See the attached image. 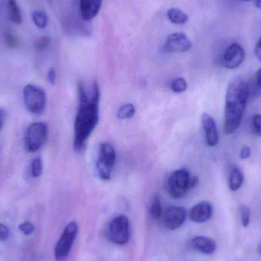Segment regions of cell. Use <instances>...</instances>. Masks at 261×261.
<instances>
[{
	"instance_id": "6da1fadb",
	"label": "cell",
	"mask_w": 261,
	"mask_h": 261,
	"mask_svg": "<svg viewBox=\"0 0 261 261\" xmlns=\"http://www.w3.org/2000/svg\"><path fill=\"white\" fill-rule=\"evenodd\" d=\"M84 83L78 84L79 108L74 125V149L81 152L85 149L87 140L99 122L100 92L96 82L87 90Z\"/></svg>"
},
{
	"instance_id": "7a4b0ae2",
	"label": "cell",
	"mask_w": 261,
	"mask_h": 261,
	"mask_svg": "<svg viewBox=\"0 0 261 261\" xmlns=\"http://www.w3.org/2000/svg\"><path fill=\"white\" fill-rule=\"evenodd\" d=\"M250 96V86L241 77L231 81L225 97L224 133L232 134L239 127Z\"/></svg>"
},
{
	"instance_id": "3957f363",
	"label": "cell",
	"mask_w": 261,
	"mask_h": 261,
	"mask_svg": "<svg viewBox=\"0 0 261 261\" xmlns=\"http://www.w3.org/2000/svg\"><path fill=\"white\" fill-rule=\"evenodd\" d=\"M198 178L191 176L186 169H179L171 173L167 179L166 188L173 198L185 197L189 190L198 185Z\"/></svg>"
},
{
	"instance_id": "277c9868",
	"label": "cell",
	"mask_w": 261,
	"mask_h": 261,
	"mask_svg": "<svg viewBox=\"0 0 261 261\" xmlns=\"http://www.w3.org/2000/svg\"><path fill=\"white\" fill-rule=\"evenodd\" d=\"M108 238L117 245H124L130 240V222L124 215L114 218L106 230Z\"/></svg>"
},
{
	"instance_id": "5b68a950",
	"label": "cell",
	"mask_w": 261,
	"mask_h": 261,
	"mask_svg": "<svg viewBox=\"0 0 261 261\" xmlns=\"http://www.w3.org/2000/svg\"><path fill=\"white\" fill-rule=\"evenodd\" d=\"M116 161L115 148L109 143L101 144L99 147V157L96 162L99 177L102 180H109Z\"/></svg>"
},
{
	"instance_id": "8992f818",
	"label": "cell",
	"mask_w": 261,
	"mask_h": 261,
	"mask_svg": "<svg viewBox=\"0 0 261 261\" xmlns=\"http://www.w3.org/2000/svg\"><path fill=\"white\" fill-rule=\"evenodd\" d=\"M23 99L25 106L31 113L40 115L46 106V93L41 87L32 84L25 86L23 90Z\"/></svg>"
},
{
	"instance_id": "52a82bcc",
	"label": "cell",
	"mask_w": 261,
	"mask_h": 261,
	"mask_svg": "<svg viewBox=\"0 0 261 261\" xmlns=\"http://www.w3.org/2000/svg\"><path fill=\"white\" fill-rule=\"evenodd\" d=\"M47 126L45 123L35 122L28 127L25 135V147L30 153L36 152L47 139Z\"/></svg>"
},
{
	"instance_id": "ba28073f",
	"label": "cell",
	"mask_w": 261,
	"mask_h": 261,
	"mask_svg": "<svg viewBox=\"0 0 261 261\" xmlns=\"http://www.w3.org/2000/svg\"><path fill=\"white\" fill-rule=\"evenodd\" d=\"M77 233L78 225L77 222H71L66 225L54 250L56 260H66L77 238Z\"/></svg>"
},
{
	"instance_id": "9c48e42d",
	"label": "cell",
	"mask_w": 261,
	"mask_h": 261,
	"mask_svg": "<svg viewBox=\"0 0 261 261\" xmlns=\"http://www.w3.org/2000/svg\"><path fill=\"white\" fill-rule=\"evenodd\" d=\"M186 215V210L182 206H170L164 214V225L169 230L177 229L184 223Z\"/></svg>"
},
{
	"instance_id": "30bf717a",
	"label": "cell",
	"mask_w": 261,
	"mask_h": 261,
	"mask_svg": "<svg viewBox=\"0 0 261 261\" xmlns=\"http://www.w3.org/2000/svg\"><path fill=\"white\" fill-rule=\"evenodd\" d=\"M192 46V42L186 35L176 32L169 35L164 49L168 53H182L190 50Z\"/></svg>"
},
{
	"instance_id": "8fae6325",
	"label": "cell",
	"mask_w": 261,
	"mask_h": 261,
	"mask_svg": "<svg viewBox=\"0 0 261 261\" xmlns=\"http://www.w3.org/2000/svg\"><path fill=\"white\" fill-rule=\"evenodd\" d=\"M245 53L240 44H231L225 50L222 57V64L228 69H235L244 61Z\"/></svg>"
},
{
	"instance_id": "7c38bea8",
	"label": "cell",
	"mask_w": 261,
	"mask_h": 261,
	"mask_svg": "<svg viewBox=\"0 0 261 261\" xmlns=\"http://www.w3.org/2000/svg\"><path fill=\"white\" fill-rule=\"evenodd\" d=\"M201 124L204 130L206 144L210 147L216 146L219 142V136L213 117L209 114L203 113L201 116Z\"/></svg>"
},
{
	"instance_id": "4fadbf2b",
	"label": "cell",
	"mask_w": 261,
	"mask_h": 261,
	"mask_svg": "<svg viewBox=\"0 0 261 261\" xmlns=\"http://www.w3.org/2000/svg\"><path fill=\"white\" fill-rule=\"evenodd\" d=\"M213 210L211 203L202 201L193 206L189 212V218L195 223H203L210 220L213 216Z\"/></svg>"
},
{
	"instance_id": "5bb4252c",
	"label": "cell",
	"mask_w": 261,
	"mask_h": 261,
	"mask_svg": "<svg viewBox=\"0 0 261 261\" xmlns=\"http://www.w3.org/2000/svg\"><path fill=\"white\" fill-rule=\"evenodd\" d=\"M102 0H80V10L84 20H91L99 13Z\"/></svg>"
},
{
	"instance_id": "9a60e30c",
	"label": "cell",
	"mask_w": 261,
	"mask_h": 261,
	"mask_svg": "<svg viewBox=\"0 0 261 261\" xmlns=\"http://www.w3.org/2000/svg\"><path fill=\"white\" fill-rule=\"evenodd\" d=\"M190 245L192 248L205 254H213L217 248L216 241L206 236L194 237L191 240Z\"/></svg>"
},
{
	"instance_id": "2e32d148",
	"label": "cell",
	"mask_w": 261,
	"mask_h": 261,
	"mask_svg": "<svg viewBox=\"0 0 261 261\" xmlns=\"http://www.w3.org/2000/svg\"><path fill=\"white\" fill-rule=\"evenodd\" d=\"M244 176L241 169L234 167L231 170L229 176V189L232 192L238 191L244 182Z\"/></svg>"
},
{
	"instance_id": "e0dca14e",
	"label": "cell",
	"mask_w": 261,
	"mask_h": 261,
	"mask_svg": "<svg viewBox=\"0 0 261 261\" xmlns=\"http://www.w3.org/2000/svg\"><path fill=\"white\" fill-rule=\"evenodd\" d=\"M8 14L10 20L19 25L22 22V13L16 0H8Z\"/></svg>"
},
{
	"instance_id": "ac0fdd59",
	"label": "cell",
	"mask_w": 261,
	"mask_h": 261,
	"mask_svg": "<svg viewBox=\"0 0 261 261\" xmlns=\"http://www.w3.org/2000/svg\"><path fill=\"white\" fill-rule=\"evenodd\" d=\"M167 17L174 24H184L189 20V16L177 8H171L167 11Z\"/></svg>"
},
{
	"instance_id": "d6986e66",
	"label": "cell",
	"mask_w": 261,
	"mask_h": 261,
	"mask_svg": "<svg viewBox=\"0 0 261 261\" xmlns=\"http://www.w3.org/2000/svg\"><path fill=\"white\" fill-rule=\"evenodd\" d=\"M150 214L154 219H161L163 216L162 204L161 199L158 195L154 197L150 207Z\"/></svg>"
},
{
	"instance_id": "ffe728a7",
	"label": "cell",
	"mask_w": 261,
	"mask_h": 261,
	"mask_svg": "<svg viewBox=\"0 0 261 261\" xmlns=\"http://www.w3.org/2000/svg\"><path fill=\"white\" fill-rule=\"evenodd\" d=\"M32 20L37 27L39 29H43L47 26V22H48V16L45 12L42 10H35L32 13Z\"/></svg>"
},
{
	"instance_id": "44dd1931",
	"label": "cell",
	"mask_w": 261,
	"mask_h": 261,
	"mask_svg": "<svg viewBox=\"0 0 261 261\" xmlns=\"http://www.w3.org/2000/svg\"><path fill=\"white\" fill-rule=\"evenodd\" d=\"M136 113V108L132 103L125 104L118 109L117 118L119 120H126L133 118Z\"/></svg>"
},
{
	"instance_id": "7402d4cb",
	"label": "cell",
	"mask_w": 261,
	"mask_h": 261,
	"mask_svg": "<svg viewBox=\"0 0 261 261\" xmlns=\"http://www.w3.org/2000/svg\"><path fill=\"white\" fill-rule=\"evenodd\" d=\"M170 87L174 93H182V92L186 91L187 90L188 84L184 78L177 77L172 81Z\"/></svg>"
},
{
	"instance_id": "603a6c76",
	"label": "cell",
	"mask_w": 261,
	"mask_h": 261,
	"mask_svg": "<svg viewBox=\"0 0 261 261\" xmlns=\"http://www.w3.org/2000/svg\"><path fill=\"white\" fill-rule=\"evenodd\" d=\"M241 224L244 228H247L250 223V210L246 205H241L240 207Z\"/></svg>"
},
{
	"instance_id": "cb8c5ba5",
	"label": "cell",
	"mask_w": 261,
	"mask_h": 261,
	"mask_svg": "<svg viewBox=\"0 0 261 261\" xmlns=\"http://www.w3.org/2000/svg\"><path fill=\"white\" fill-rule=\"evenodd\" d=\"M32 176L34 178H38L42 174L43 164L40 158H36L32 162Z\"/></svg>"
},
{
	"instance_id": "d4e9b609",
	"label": "cell",
	"mask_w": 261,
	"mask_h": 261,
	"mask_svg": "<svg viewBox=\"0 0 261 261\" xmlns=\"http://www.w3.org/2000/svg\"><path fill=\"white\" fill-rule=\"evenodd\" d=\"M51 38L48 36L40 37L34 42V47L37 50H45L50 45Z\"/></svg>"
},
{
	"instance_id": "484cf974",
	"label": "cell",
	"mask_w": 261,
	"mask_h": 261,
	"mask_svg": "<svg viewBox=\"0 0 261 261\" xmlns=\"http://www.w3.org/2000/svg\"><path fill=\"white\" fill-rule=\"evenodd\" d=\"M4 40H5L6 44L7 47L10 48H16L19 46V38L14 34L11 32H7L4 36Z\"/></svg>"
},
{
	"instance_id": "4316f807",
	"label": "cell",
	"mask_w": 261,
	"mask_h": 261,
	"mask_svg": "<svg viewBox=\"0 0 261 261\" xmlns=\"http://www.w3.org/2000/svg\"><path fill=\"white\" fill-rule=\"evenodd\" d=\"M19 228L25 235H30L35 231V227L29 222H25L20 224Z\"/></svg>"
},
{
	"instance_id": "83f0119b",
	"label": "cell",
	"mask_w": 261,
	"mask_h": 261,
	"mask_svg": "<svg viewBox=\"0 0 261 261\" xmlns=\"http://www.w3.org/2000/svg\"><path fill=\"white\" fill-rule=\"evenodd\" d=\"M253 126L255 133L261 136V114H257L253 118Z\"/></svg>"
},
{
	"instance_id": "f1b7e54d",
	"label": "cell",
	"mask_w": 261,
	"mask_h": 261,
	"mask_svg": "<svg viewBox=\"0 0 261 261\" xmlns=\"http://www.w3.org/2000/svg\"><path fill=\"white\" fill-rule=\"evenodd\" d=\"M10 230L4 224L0 223V241H4L8 238Z\"/></svg>"
},
{
	"instance_id": "f546056e",
	"label": "cell",
	"mask_w": 261,
	"mask_h": 261,
	"mask_svg": "<svg viewBox=\"0 0 261 261\" xmlns=\"http://www.w3.org/2000/svg\"><path fill=\"white\" fill-rule=\"evenodd\" d=\"M250 154H251V150L249 146H244L240 152V158L242 160H246L250 158Z\"/></svg>"
},
{
	"instance_id": "4dcf8cb0",
	"label": "cell",
	"mask_w": 261,
	"mask_h": 261,
	"mask_svg": "<svg viewBox=\"0 0 261 261\" xmlns=\"http://www.w3.org/2000/svg\"><path fill=\"white\" fill-rule=\"evenodd\" d=\"M48 81L52 85H54L56 83V80H57V72L54 68H50V71L48 72Z\"/></svg>"
},
{
	"instance_id": "1f68e13d",
	"label": "cell",
	"mask_w": 261,
	"mask_h": 261,
	"mask_svg": "<svg viewBox=\"0 0 261 261\" xmlns=\"http://www.w3.org/2000/svg\"><path fill=\"white\" fill-rule=\"evenodd\" d=\"M255 54L258 60L261 61V38L256 44V48H255Z\"/></svg>"
},
{
	"instance_id": "d6a6232c",
	"label": "cell",
	"mask_w": 261,
	"mask_h": 261,
	"mask_svg": "<svg viewBox=\"0 0 261 261\" xmlns=\"http://www.w3.org/2000/svg\"><path fill=\"white\" fill-rule=\"evenodd\" d=\"M256 87L259 90H261V68L256 74Z\"/></svg>"
},
{
	"instance_id": "836d02e7",
	"label": "cell",
	"mask_w": 261,
	"mask_h": 261,
	"mask_svg": "<svg viewBox=\"0 0 261 261\" xmlns=\"http://www.w3.org/2000/svg\"><path fill=\"white\" fill-rule=\"evenodd\" d=\"M6 115L7 112L4 109H0V130L2 128L3 125H4V121H5Z\"/></svg>"
},
{
	"instance_id": "e575fe53",
	"label": "cell",
	"mask_w": 261,
	"mask_h": 261,
	"mask_svg": "<svg viewBox=\"0 0 261 261\" xmlns=\"http://www.w3.org/2000/svg\"><path fill=\"white\" fill-rule=\"evenodd\" d=\"M256 7L261 10V0H256Z\"/></svg>"
},
{
	"instance_id": "d590c367",
	"label": "cell",
	"mask_w": 261,
	"mask_h": 261,
	"mask_svg": "<svg viewBox=\"0 0 261 261\" xmlns=\"http://www.w3.org/2000/svg\"><path fill=\"white\" fill-rule=\"evenodd\" d=\"M258 250H259V253H261V244L260 245H259V249H258Z\"/></svg>"
},
{
	"instance_id": "8d00e7d4",
	"label": "cell",
	"mask_w": 261,
	"mask_h": 261,
	"mask_svg": "<svg viewBox=\"0 0 261 261\" xmlns=\"http://www.w3.org/2000/svg\"><path fill=\"white\" fill-rule=\"evenodd\" d=\"M243 1H245V2H248V1H251V0H243Z\"/></svg>"
}]
</instances>
